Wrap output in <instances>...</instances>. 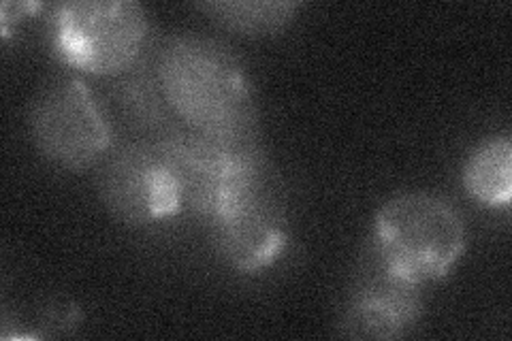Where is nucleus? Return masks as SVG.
Instances as JSON below:
<instances>
[{
    "label": "nucleus",
    "mask_w": 512,
    "mask_h": 341,
    "mask_svg": "<svg viewBox=\"0 0 512 341\" xmlns=\"http://www.w3.org/2000/svg\"><path fill=\"white\" fill-rule=\"evenodd\" d=\"M99 194L111 216L128 226H150L184 207L182 190L160 141L124 143L105 156Z\"/></svg>",
    "instance_id": "nucleus-6"
},
{
    "label": "nucleus",
    "mask_w": 512,
    "mask_h": 341,
    "mask_svg": "<svg viewBox=\"0 0 512 341\" xmlns=\"http://www.w3.org/2000/svg\"><path fill=\"white\" fill-rule=\"evenodd\" d=\"M156 81L169 109L190 131L254 139L256 103L248 71L229 45L212 37H171L158 50Z\"/></svg>",
    "instance_id": "nucleus-1"
},
{
    "label": "nucleus",
    "mask_w": 512,
    "mask_h": 341,
    "mask_svg": "<svg viewBox=\"0 0 512 341\" xmlns=\"http://www.w3.org/2000/svg\"><path fill=\"white\" fill-rule=\"evenodd\" d=\"M28 128L35 148L67 171H84L96 165L114 143L99 101L77 77L56 79L35 96Z\"/></svg>",
    "instance_id": "nucleus-5"
},
{
    "label": "nucleus",
    "mask_w": 512,
    "mask_h": 341,
    "mask_svg": "<svg viewBox=\"0 0 512 341\" xmlns=\"http://www.w3.org/2000/svg\"><path fill=\"white\" fill-rule=\"evenodd\" d=\"M423 316V292L376 256V265L352 288L340 333L350 339H399Z\"/></svg>",
    "instance_id": "nucleus-8"
},
{
    "label": "nucleus",
    "mask_w": 512,
    "mask_h": 341,
    "mask_svg": "<svg viewBox=\"0 0 512 341\" xmlns=\"http://www.w3.org/2000/svg\"><path fill=\"white\" fill-rule=\"evenodd\" d=\"M224 28L244 35H274L295 20L299 3H274V0H216L199 5Z\"/></svg>",
    "instance_id": "nucleus-10"
},
{
    "label": "nucleus",
    "mask_w": 512,
    "mask_h": 341,
    "mask_svg": "<svg viewBox=\"0 0 512 341\" xmlns=\"http://www.w3.org/2000/svg\"><path fill=\"white\" fill-rule=\"evenodd\" d=\"M461 182L470 199L483 207L508 209L512 199V143L491 137L468 156Z\"/></svg>",
    "instance_id": "nucleus-9"
},
{
    "label": "nucleus",
    "mask_w": 512,
    "mask_h": 341,
    "mask_svg": "<svg viewBox=\"0 0 512 341\" xmlns=\"http://www.w3.org/2000/svg\"><path fill=\"white\" fill-rule=\"evenodd\" d=\"M374 246L384 265L423 286L451 273L466 252L468 231L448 201L429 192H406L376 211Z\"/></svg>",
    "instance_id": "nucleus-2"
},
{
    "label": "nucleus",
    "mask_w": 512,
    "mask_h": 341,
    "mask_svg": "<svg viewBox=\"0 0 512 341\" xmlns=\"http://www.w3.org/2000/svg\"><path fill=\"white\" fill-rule=\"evenodd\" d=\"M207 224L216 254L239 273L271 267L288 243L286 207L271 171Z\"/></svg>",
    "instance_id": "nucleus-7"
},
{
    "label": "nucleus",
    "mask_w": 512,
    "mask_h": 341,
    "mask_svg": "<svg viewBox=\"0 0 512 341\" xmlns=\"http://www.w3.org/2000/svg\"><path fill=\"white\" fill-rule=\"evenodd\" d=\"M148 13L135 0H71L50 15L56 58L90 75H120L148 41Z\"/></svg>",
    "instance_id": "nucleus-3"
},
{
    "label": "nucleus",
    "mask_w": 512,
    "mask_h": 341,
    "mask_svg": "<svg viewBox=\"0 0 512 341\" xmlns=\"http://www.w3.org/2000/svg\"><path fill=\"white\" fill-rule=\"evenodd\" d=\"M160 145L178 177L184 205L207 222L227 211L271 169L256 139L173 131Z\"/></svg>",
    "instance_id": "nucleus-4"
}]
</instances>
